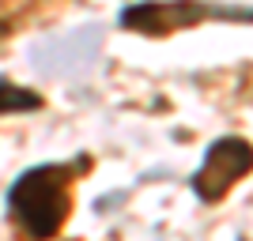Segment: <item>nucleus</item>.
Masks as SVG:
<instances>
[{
  "label": "nucleus",
  "instance_id": "f257e3e1",
  "mask_svg": "<svg viewBox=\"0 0 253 241\" xmlns=\"http://www.w3.org/2000/svg\"><path fill=\"white\" fill-rule=\"evenodd\" d=\"M91 170V158L45 162L31 166L11 181L8 189V215L31 241H53L72 215V181Z\"/></svg>",
  "mask_w": 253,
  "mask_h": 241
},
{
  "label": "nucleus",
  "instance_id": "f03ea898",
  "mask_svg": "<svg viewBox=\"0 0 253 241\" xmlns=\"http://www.w3.org/2000/svg\"><path fill=\"white\" fill-rule=\"evenodd\" d=\"M208 19L253 23V8H234V4H215V0H136L117 15L121 31L148 34V38H167V34L201 27Z\"/></svg>",
  "mask_w": 253,
  "mask_h": 241
},
{
  "label": "nucleus",
  "instance_id": "7ed1b4c3",
  "mask_svg": "<svg viewBox=\"0 0 253 241\" xmlns=\"http://www.w3.org/2000/svg\"><path fill=\"white\" fill-rule=\"evenodd\" d=\"M246 173H253V143L242 136H219L208 143L189 185L201 204H219Z\"/></svg>",
  "mask_w": 253,
  "mask_h": 241
},
{
  "label": "nucleus",
  "instance_id": "20e7f679",
  "mask_svg": "<svg viewBox=\"0 0 253 241\" xmlns=\"http://www.w3.org/2000/svg\"><path fill=\"white\" fill-rule=\"evenodd\" d=\"M34 109H42V95L38 91L0 79V117L4 113H34Z\"/></svg>",
  "mask_w": 253,
  "mask_h": 241
}]
</instances>
